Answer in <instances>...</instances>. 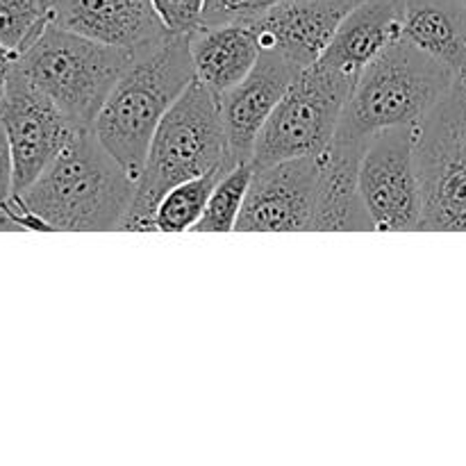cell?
Instances as JSON below:
<instances>
[{"label": "cell", "mask_w": 466, "mask_h": 466, "mask_svg": "<svg viewBox=\"0 0 466 466\" xmlns=\"http://www.w3.org/2000/svg\"><path fill=\"white\" fill-rule=\"evenodd\" d=\"M453 82L449 68L400 36L362 68L335 137L367 144L380 130L419 127Z\"/></svg>", "instance_id": "277c9868"}, {"label": "cell", "mask_w": 466, "mask_h": 466, "mask_svg": "<svg viewBox=\"0 0 466 466\" xmlns=\"http://www.w3.org/2000/svg\"><path fill=\"white\" fill-rule=\"evenodd\" d=\"M50 23L46 0H0V46L21 55Z\"/></svg>", "instance_id": "ffe728a7"}, {"label": "cell", "mask_w": 466, "mask_h": 466, "mask_svg": "<svg viewBox=\"0 0 466 466\" xmlns=\"http://www.w3.org/2000/svg\"><path fill=\"white\" fill-rule=\"evenodd\" d=\"M253 162H241L218 177L203 217L194 226V232H230L235 230L237 218L244 208L248 194L250 177H253Z\"/></svg>", "instance_id": "d6986e66"}, {"label": "cell", "mask_w": 466, "mask_h": 466, "mask_svg": "<svg viewBox=\"0 0 466 466\" xmlns=\"http://www.w3.org/2000/svg\"><path fill=\"white\" fill-rule=\"evenodd\" d=\"M421 230H466V77L417 127Z\"/></svg>", "instance_id": "52a82bcc"}, {"label": "cell", "mask_w": 466, "mask_h": 466, "mask_svg": "<svg viewBox=\"0 0 466 466\" xmlns=\"http://www.w3.org/2000/svg\"><path fill=\"white\" fill-rule=\"evenodd\" d=\"M232 167L218 96L194 77L155 130L118 230L155 232V209L171 187Z\"/></svg>", "instance_id": "3957f363"}, {"label": "cell", "mask_w": 466, "mask_h": 466, "mask_svg": "<svg viewBox=\"0 0 466 466\" xmlns=\"http://www.w3.org/2000/svg\"><path fill=\"white\" fill-rule=\"evenodd\" d=\"M403 0H360L319 62L358 77L382 50L400 39Z\"/></svg>", "instance_id": "9a60e30c"}, {"label": "cell", "mask_w": 466, "mask_h": 466, "mask_svg": "<svg viewBox=\"0 0 466 466\" xmlns=\"http://www.w3.org/2000/svg\"><path fill=\"white\" fill-rule=\"evenodd\" d=\"M14 194V157L12 146H9L7 127L3 121V109H0V208L12 198Z\"/></svg>", "instance_id": "603a6c76"}, {"label": "cell", "mask_w": 466, "mask_h": 466, "mask_svg": "<svg viewBox=\"0 0 466 466\" xmlns=\"http://www.w3.org/2000/svg\"><path fill=\"white\" fill-rule=\"evenodd\" d=\"M0 230H9V232L16 230V226H14L12 218L7 217V212H5L3 208H0Z\"/></svg>", "instance_id": "d4e9b609"}, {"label": "cell", "mask_w": 466, "mask_h": 466, "mask_svg": "<svg viewBox=\"0 0 466 466\" xmlns=\"http://www.w3.org/2000/svg\"><path fill=\"white\" fill-rule=\"evenodd\" d=\"M164 25L171 32H194L203 18L205 0H153Z\"/></svg>", "instance_id": "7402d4cb"}, {"label": "cell", "mask_w": 466, "mask_h": 466, "mask_svg": "<svg viewBox=\"0 0 466 466\" xmlns=\"http://www.w3.org/2000/svg\"><path fill=\"white\" fill-rule=\"evenodd\" d=\"M16 59H18L16 53H12V50H7L5 46H0V91H3L5 82H7L9 73H12Z\"/></svg>", "instance_id": "cb8c5ba5"}, {"label": "cell", "mask_w": 466, "mask_h": 466, "mask_svg": "<svg viewBox=\"0 0 466 466\" xmlns=\"http://www.w3.org/2000/svg\"><path fill=\"white\" fill-rule=\"evenodd\" d=\"M132 53L82 36L53 21L18 55L16 68L76 127H94Z\"/></svg>", "instance_id": "5b68a950"}, {"label": "cell", "mask_w": 466, "mask_h": 466, "mask_svg": "<svg viewBox=\"0 0 466 466\" xmlns=\"http://www.w3.org/2000/svg\"><path fill=\"white\" fill-rule=\"evenodd\" d=\"M303 68L271 48L259 50L248 76L218 98L230 162H250L255 141L268 116Z\"/></svg>", "instance_id": "8fae6325"}, {"label": "cell", "mask_w": 466, "mask_h": 466, "mask_svg": "<svg viewBox=\"0 0 466 466\" xmlns=\"http://www.w3.org/2000/svg\"><path fill=\"white\" fill-rule=\"evenodd\" d=\"M400 36L466 77V3L464 0H403Z\"/></svg>", "instance_id": "e0dca14e"}, {"label": "cell", "mask_w": 466, "mask_h": 466, "mask_svg": "<svg viewBox=\"0 0 466 466\" xmlns=\"http://www.w3.org/2000/svg\"><path fill=\"white\" fill-rule=\"evenodd\" d=\"M0 109L7 127L14 157V194L30 187L44 168L68 144L76 127L66 114L12 68L3 91Z\"/></svg>", "instance_id": "9c48e42d"}, {"label": "cell", "mask_w": 466, "mask_h": 466, "mask_svg": "<svg viewBox=\"0 0 466 466\" xmlns=\"http://www.w3.org/2000/svg\"><path fill=\"white\" fill-rule=\"evenodd\" d=\"M46 7L55 25L130 53L171 32L153 0H46Z\"/></svg>", "instance_id": "4fadbf2b"}, {"label": "cell", "mask_w": 466, "mask_h": 466, "mask_svg": "<svg viewBox=\"0 0 466 466\" xmlns=\"http://www.w3.org/2000/svg\"><path fill=\"white\" fill-rule=\"evenodd\" d=\"M189 50L196 80L221 98L248 76L262 48L248 23H221L189 32Z\"/></svg>", "instance_id": "2e32d148"}, {"label": "cell", "mask_w": 466, "mask_h": 466, "mask_svg": "<svg viewBox=\"0 0 466 466\" xmlns=\"http://www.w3.org/2000/svg\"><path fill=\"white\" fill-rule=\"evenodd\" d=\"M360 0H289L250 18L259 48H271L300 68L321 59L337 30Z\"/></svg>", "instance_id": "7c38bea8"}, {"label": "cell", "mask_w": 466, "mask_h": 466, "mask_svg": "<svg viewBox=\"0 0 466 466\" xmlns=\"http://www.w3.org/2000/svg\"><path fill=\"white\" fill-rule=\"evenodd\" d=\"M189 35L168 32L135 50L94 121V135L132 180H139L159 121L194 82Z\"/></svg>", "instance_id": "7a4b0ae2"}, {"label": "cell", "mask_w": 466, "mask_h": 466, "mask_svg": "<svg viewBox=\"0 0 466 466\" xmlns=\"http://www.w3.org/2000/svg\"><path fill=\"white\" fill-rule=\"evenodd\" d=\"M135 185L94 130L85 127L30 187L14 196L30 217L32 230L105 232L121 228Z\"/></svg>", "instance_id": "6da1fadb"}, {"label": "cell", "mask_w": 466, "mask_h": 466, "mask_svg": "<svg viewBox=\"0 0 466 466\" xmlns=\"http://www.w3.org/2000/svg\"><path fill=\"white\" fill-rule=\"evenodd\" d=\"M464 3H466V0H464Z\"/></svg>", "instance_id": "484cf974"}, {"label": "cell", "mask_w": 466, "mask_h": 466, "mask_svg": "<svg viewBox=\"0 0 466 466\" xmlns=\"http://www.w3.org/2000/svg\"><path fill=\"white\" fill-rule=\"evenodd\" d=\"M230 171V168H228ZM226 173V168H217L205 176L191 177L171 187L159 200L155 209V230L162 232H185L194 230L198 218L203 217L205 205L217 187L218 177Z\"/></svg>", "instance_id": "ac0fdd59"}, {"label": "cell", "mask_w": 466, "mask_h": 466, "mask_svg": "<svg viewBox=\"0 0 466 466\" xmlns=\"http://www.w3.org/2000/svg\"><path fill=\"white\" fill-rule=\"evenodd\" d=\"M319 171H321V155H305V157L255 168L235 230H309Z\"/></svg>", "instance_id": "30bf717a"}, {"label": "cell", "mask_w": 466, "mask_h": 466, "mask_svg": "<svg viewBox=\"0 0 466 466\" xmlns=\"http://www.w3.org/2000/svg\"><path fill=\"white\" fill-rule=\"evenodd\" d=\"M364 146L367 144L335 137L332 144L321 153V171H319L309 230H376L360 194V159H362Z\"/></svg>", "instance_id": "5bb4252c"}, {"label": "cell", "mask_w": 466, "mask_h": 466, "mask_svg": "<svg viewBox=\"0 0 466 466\" xmlns=\"http://www.w3.org/2000/svg\"><path fill=\"white\" fill-rule=\"evenodd\" d=\"M289 0H205L200 25L244 23Z\"/></svg>", "instance_id": "44dd1931"}, {"label": "cell", "mask_w": 466, "mask_h": 466, "mask_svg": "<svg viewBox=\"0 0 466 466\" xmlns=\"http://www.w3.org/2000/svg\"><path fill=\"white\" fill-rule=\"evenodd\" d=\"M355 80L323 62L303 68L259 132L250 157L253 167L321 155L339 130Z\"/></svg>", "instance_id": "8992f818"}, {"label": "cell", "mask_w": 466, "mask_h": 466, "mask_svg": "<svg viewBox=\"0 0 466 466\" xmlns=\"http://www.w3.org/2000/svg\"><path fill=\"white\" fill-rule=\"evenodd\" d=\"M360 194L376 230H421L417 127H390L367 141L360 159Z\"/></svg>", "instance_id": "ba28073f"}]
</instances>
